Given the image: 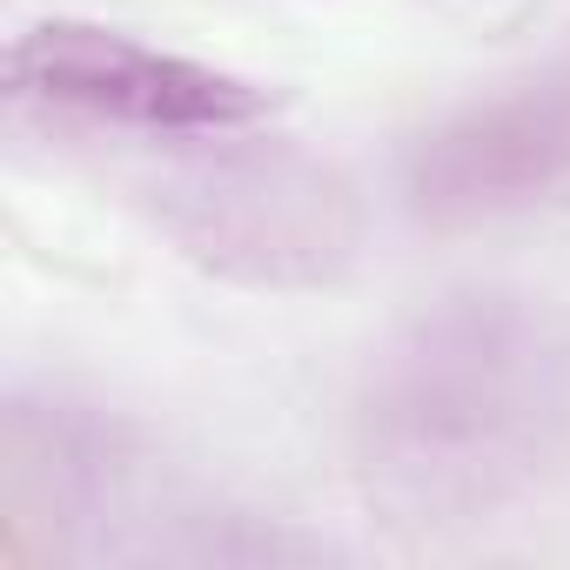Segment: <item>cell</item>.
<instances>
[{
	"label": "cell",
	"mask_w": 570,
	"mask_h": 570,
	"mask_svg": "<svg viewBox=\"0 0 570 570\" xmlns=\"http://www.w3.org/2000/svg\"><path fill=\"white\" fill-rule=\"evenodd\" d=\"M570 430V323L537 289H450L363 363L350 463L376 517L470 530L523 503Z\"/></svg>",
	"instance_id": "6da1fadb"
},
{
	"label": "cell",
	"mask_w": 570,
	"mask_h": 570,
	"mask_svg": "<svg viewBox=\"0 0 570 570\" xmlns=\"http://www.w3.org/2000/svg\"><path fill=\"white\" fill-rule=\"evenodd\" d=\"M141 202L202 275L255 296L336 289L370 242L363 188L330 155L255 128L181 135L141 175Z\"/></svg>",
	"instance_id": "7a4b0ae2"
},
{
	"label": "cell",
	"mask_w": 570,
	"mask_h": 570,
	"mask_svg": "<svg viewBox=\"0 0 570 570\" xmlns=\"http://www.w3.org/2000/svg\"><path fill=\"white\" fill-rule=\"evenodd\" d=\"M14 101L48 108L61 121L88 128H121L141 141H181V135H228V128H262L275 115V95L248 75L148 48L121 28L101 21H35L14 35L8 55Z\"/></svg>",
	"instance_id": "3957f363"
},
{
	"label": "cell",
	"mask_w": 570,
	"mask_h": 570,
	"mask_svg": "<svg viewBox=\"0 0 570 570\" xmlns=\"http://www.w3.org/2000/svg\"><path fill=\"white\" fill-rule=\"evenodd\" d=\"M570 181V55L530 68L503 95H476L416 135L403 161L410 215L470 228L517 215Z\"/></svg>",
	"instance_id": "277c9868"
},
{
	"label": "cell",
	"mask_w": 570,
	"mask_h": 570,
	"mask_svg": "<svg viewBox=\"0 0 570 570\" xmlns=\"http://www.w3.org/2000/svg\"><path fill=\"white\" fill-rule=\"evenodd\" d=\"M135 483V430L61 390H14L0 416V503L8 530L48 523L55 550L101 530Z\"/></svg>",
	"instance_id": "5b68a950"
}]
</instances>
